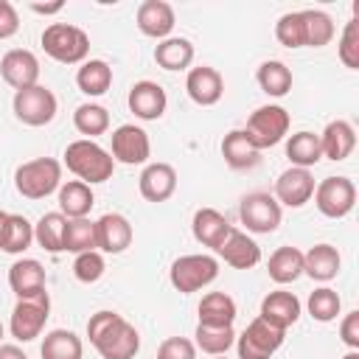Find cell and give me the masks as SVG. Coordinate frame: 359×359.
Instances as JSON below:
<instances>
[{
  "instance_id": "31",
  "label": "cell",
  "mask_w": 359,
  "mask_h": 359,
  "mask_svg": "<svg viewBox=\"0 0 359 359\" xmlns=\"http://www.w3.org/2000/svg\"><path fill=\"white\" fill-rule=\"evenodd\" d=\"M76 84H79V90L84 95L98 98L112 87V67L104 59H87L76 70Z\"/></svg>"
},
{
  "instance_id": "29",
  "label": "cell",
  "mask_w": 359,
  "mask_h": 359,
  "mask_svg": "<svg viewBox=\"0 0 359 359\" xmlns=\"http://www.w3.org/2000/svg\"><path fill=\"white\" fill-rule=\"evenodd\" d=\"M154 62L163 70H188L194 62V42L185 36H165L154 48Z\"/></svg>"
},
{
  "instance_id": "9",
  "label": "cell",
  "mask_w": 359,
  "mask_h": 359,
  "mask_svg": "<svg viewBox=\"0 0 359 359\" xmlns=\"http://www.w3.org/2000/svg\"><path fill=\"white\" fill-rule=\"evenodd\" d=\"M50 317V297L48 292H39L34 297H20L14 311H11V323L8 331L17 342H31L42 334L45 323Z\"/></svg>"
},
{
  "instance_id": "22",
  "label": "cell",
  "mask_w": 359,
  "mask_h": 359,
  "mask_svg": "<svg viewBox=\"0 0 359 359\" xmlns=\"http://www.w3.org/2000/svg\"><path fill=\"white\" fill-rule=\"evenodd\" d=\"M48 278H45V266L36 261V258H17L11 266H8V286L11 292L20 297H34L39 292H48L45 289Z\"/></svg>"
},
{
  "instance_id": "7",
  "label": "cell",
  "mask_w": 359,
  "mask_h": 359,
  "mask_svg": "<svg viewBox=\"0 0 359 359\" xmlns=\"http://www.w3.org/2000/svg\"><path fill=\"white\" fill-rule=\"evenodd\" d=\"M238 216H241V224L247 227V233H255V236H269L280 227V219H283V208L278 205V199L266 191H252L247 196H241L238 202Z\"/></svg>"
},
{
  "instance_id": "10",
  "label": "cell",
  "mask_w": 359,
  "mask_h": 359,
  "mask_svg": "<svg viewBox=\"0 0 359 359\" xmlns=\"http://www.w3.org/2000/svg\"><path fill=\"white\" fill-rule=\"evenodd\" d=\"M286 331L269 325L266 320L255 317L238 337H236V351L238 359H272L275 351L283 345Z\"/></svg>"
},
{
  "instance_id": "11",
  "label": "cell",
  "mask_w": 359,
  "mask_h": 359,
  "mask_svg": "<svg viewBox=\"0 0 359 359\" xmlns=\"http://www.w3.org/2000/svg\"><path fill=\"white\" fill-rule=\"evenodd\" d=\"M314 205L328 219H345L356 205V185L348 177H325L314 185Z\"/></svg>"
},
{
  "instance_id": "28",
  "label": "cell",
  "mask_w": 359,
  "mask_h": 359,
  "mask_svg": "<svg viewBox=\"0 0 359 359\" xmlns=\"http://www.w3.org/2000/svg\"><path fill=\"white\" fill-rule=\"evenodd\" d=\"M286 157L292 165L297 168H314L320 160H323V149H320V135L309 132V129H300L294 135L286 137Z\"/></svg>"
},
{
  "instance_id": "16",
  "label": "cell",
  "mask_w": 359,
  "mask_h": 359,
  "mask_svg": "<svg viewBox=\"0 0 359 359\" xmlns=\"http://www.w3.org/2000/svg\"><path fill=\"white\" fill-rule=\"evenodd\" d=\"M185 93L194 104L199 107H213L222 101L224 95V79L216 67L210 65H199V67H191L188 76H185Z\"/></svg>"
},
{
  "instance_id": "45",
  "label": "cell",
  "mask_w": 359,
  "mask_h": 359,
  "mask_svg": "<svg viewBox=\"0 0 359 359\" xmlns=\"http://www.w3.org/2000/svg\"><path fill=\"white\" fill-rule=\"evenodd\" d=\"M157 359H196V345L188 337H168L160 342Z\"/></svg>"
},
{
  "instance_id": "18",
  "label": "cell",
  "mask_w": 359,
  "mask_h": 359,
  "mask_svg": "<svg viewBox=\"0 0 359 359\" xmlns=\"http://www.w3.org/2000/svg\"><path fill=\"white\" fill-rule=\"evenodd\" d=\"M140 196L146 202H165L177 191V171L171 163H146L137 180Z\"/></svg>"
},
{
  "instance_id": "15",
  "label": "cell",
  "mask_w": 359,
  "mask_h": 359,
  "mask_svg": "<svg viewBox=\"0 0 359 359\" xmlns=\"http://www.w3.org/2000/svg\"><path fill=\"white\" fill-rule=\"evenodd\" d=\"M135 230L123 213H104L95 222V250L107 255H121L126 247H132Z\"/></svg>"
},
{
  "instance_id": "37",
  "label": "cell",
  "mask_w": 359,
  "mask_h": 359,
  "mask_svg": "<svg viewBox=\"0 0 359 359\" xmlns=\"http://www.w3.org/2000/svg\"><path fill=\"white\" fill-rule=\"evenodd\" d=\"M255 81H258V87H261L266 95L283 98V95L292 90V70H289L283 62H278V59H266V62L258 65Z\"/></svg>"
},
{
  "instance_id": "51",
  "label": "cell",
  "mask_w": 359,
  "mask_h": 359,
  "mask_svg": "<svg viewBox=\"0 0 359 359\" xmlns=\"http://www.w3.org/2000/svg\"><path fill=\"white\" fill-rule=\"evenodd\" d=\"M342 359H359V351H348Z\"/></svg>"
},
{
  "instance_id": "1",
  "label": "cell",
  "mask_w": 359,
  "mask_h": 359,
  "mask_svg": "<svg viewBox=\"0 0 359 359\" xmlns=\"http://www.w3.org/2000/svg\"><path fill=\"white\" fill-rule=\"evenodd\" d=\"M87 337L101 359H135L140 351L137 328L109 309H101L87 320Z\"/></svg>"
},
{
  "instance_id": "3",
  "label": "cell",
  "mask_w": 359,
  "mask_h": 359,
  "mask_svg": "<svg viewBox=\"0 0 359 359\" xmlns=\"http://www.w3.org/2000/svg\"><path fill=\"white\" fill-rule=\"evenodd\" d=\"M42 50L59 65H81L90 53V36L70 22H50L42 31Z\"/></svg>"
},
{
  "instance_id": "24",
  "label": "cell",
  "mask_w": 359,
  "mask_h": 359,
  "mask_svg": "<svg viewBox=\"0 0 359 359\" xmlns=\"http://www.w3.org/2000/svg\"><path fill=\"white\" fill-rule=\"evenodd\" d=\"M320 149H323V157H328L334 163L351 157L353 149H356V129L345 118L328 121L323 135H320Z\"/></svg>"
},
{
  "instance_id": "20",
  "label": "cell",
  "mask_w": 359,
  "mask_h": 359,
  "mask_svg": "<svg viewBox=\"0 0 359 359\" xmlns=\"http://www.w3.org/2000/svg\"><path fill=\"white\" fill-rule=\"evenodd\" d=\"M137 28L143 36H151V39H165L171 31H174V8L165 3V0H143L137 6Z\"/></svg>"
},
{
  "instance_id": "21",
  "label": "cell",
  "mask_w": 359,
  "mask_h": 359,
  "mask_svg": "<svg viewBox=\"0 0 359 359\" xmlns=\"http://www.w3.org/2000/svg\"><path fill=\"white\" fill-rule=\"evenodd\" d=\"M233 224L227 222L224 213H219L216 208H199L191 219V233L194 238L202 244V247H210V250H219L222 241L230 236Z\"/></svg>"
},
{
  "instance_id": "35",
  "label": "cell",
  "mask_w": 359,
  "mask_h": 359,
  "mask_svg": "<svg viewBox=\"0 0 359 359\" xmlns=\"http://www.w3.org/2000/svg\"><path fill=\"white\" fill-rule=\"evenodd\" d=\"M65 224L67 219L59 213V210H50V213H42L39 222L34 224V241L45 250V252H65Z\"/></svg>"
},
{
  "instance_id": "46",
  "label": "cell",
  "mask_w": 359,
  "mask_h": 359,
  "mask_svg": "<svg viewBox=\"0 0 359 359\" xmlns=\"http://www.w3.org/2000/svg\"><path fill=\"white\" fill-rule=\"evenodd\" d=\"M339 339L348 345V351H359V311H348L339 323Z\"/></svg>"
},
{
  "instance_id": "34",
  "label": "cell",
  "mask_w": 359,
  "mask_h": 359,
  "mask_svg": "<svg viewBox=\"0 0 359 359\" xmlns=\"http://www.w3.org/2000/svg\"><path fill=\"white\" fill-rule=\"evenodd\" d=\"M194 345H196V351H202L208 356H222L236 345V331H233V325H199L196 323Z\"/></svg>"
},
{
  "instance_id": "49",
  "label": "cell",
  "mask_w": 359,
  "mask_h": 359,
  "mask_svg": "<svg viewBox=\"0 0 359 359\" xmlns=\"http://www.w3.org/2000/svg\"><path fill=\"white\" fill-rule=\"evenodd\" d=\"M65 8V3H48V6H42V3H31V11H36V14H59Z\"/></svg>"
},
{
  "instance_id": "23",
  "label": "cell",
  "mask_w": 359,
  "mask_h": 359,
  "mask_svg": "<svg viewBox=\"0 0 359 359\" xmlns=\"http://www.w3.org/2000/svg\"><path fill=\"white\" fill-rule=\"evenodd\" d=\"M300 311H303V306H300V300L294 297V292H286V289H278V292H269L264 300H261V320H266L269 325H275V328H289V325H294L297 320H300Z\"/></svg>"
},
{
  "instance_id": "6",
  "label": "cell",
  "mask_w": 359,
  "mask_h": 359,
  "mask_svg": "<svg viewBox=\"0 0 359 359\" xmlns=\"http://www.w3.org/2000/svg\"><path fill=\"white\" fill-rule=\"evenodd\" d=\"M289 123H292V118L280 104H264L247 118L244 135L250 137V143L258 151H264V149L278 146L289 135Z\"/></svg>"
},
{
  "instance_id": "47",
  "label": "cell",
  "mask_w": 359,
  "mask_h": 359,
  "mask_svg": "<svg viewBox=\"0 0 359 359\" xmlns=\"http://www.w3.org/2000/svg\"><path fill=\"white\" fill-rule=\"evenodd\" d=\"M20 31V14L8 0H0V39H11Z\"/></svg>"
},
{
  "instance_id": "36",
  "label": "cell",
  "mask_w": 359,
  "mask_h": 359,
  "mask_svg": "<svg viewBox=\"0 0 359 359\" xmlns=\"http://www.w3.org/2000/svg\"><path fill=\"white\" fill-rule=\"evenodd\" d=\"M31 244H34V224L22 213H8L3 238H0V250L8 255H22Z\"/></svg>"
},
{
  "instance_id": "8",
  "label": "cell",
  "mask_w": 359,
  "mask_h": 359,
  "mask_svg": "<svg viewBox=\"0 0 359 359\" xmlns=\"http://www.w3.org/2000/svg\"><path fill=\"white\" fill-rule=\"evenodd\" d=\"M11 109H14V118L25 126H45L56 118L59 104H56L53 90H48L45 84H34V87L14 93Z\"/></svg>"
},
{
  "instance_id": "44",
  "label": "cell",
  "mask_w": 359,
  "mask_h": 359,
  "mask_svg": "<svg viewBox=\"0 0 359 359\" xmlns=\"http://www.w3.org/2000/svg\"><path fill=\"white\" fill-rule=\"evenodd\" d=\"M104 272H107V261H104V255L98 250L79 252L76 261H73V275L81 283H95V280L104 278Z\"/></svg>"
},
{
  "instance_id": "17",
  "label": "cell",
  "mask_w": 359,
  "mask_h": 359,
  "mask_svg": "<svg viewBox=\"0 0 359 359\" xmlns=\"http://www.w3.org/2000/svg\"><path fill=\"white\" fill-rule=\"evenodd\" d=\"M126 104H129V112L135 118H140V121H157V118H163V112L168 107V95H165V90L157 81L143 79V81H135L132 84V90L126 95Z\"/></svg>"
},
{
  "instance_id": "26",
  "label": "cell",
  "mask_w": 359,
  "mask_h": 359,
  "mask_svg": "<svg viewBox=\"0 0 359 359\" xmlns=\"http://www.w3.org/2000/svg\"><path fill=\"white\" fill-rule=\"evenodd\" d=\"M95 205V194L81 180H67L59 185V213L65 219H84Z\"/></svg>"
},
{
  "instance_id": "32",
  "label": "cell",
  "mask_w": 359,
  "mask_h": 359,
  "mask_svg": "<svg viewBox=\"0 0 359 359\" xmlns=\"http://www.w3.org/2000/svg\"><path fill=\"white\" fill-rule=\"evenodd\" d=\"M266 272L280 286L294 283L303 275V252L297 247H278L266 261Z\"/></svg>"
},
{
  "instance_id": "19",
  "label": "cell",
  "mask_w": 359,
  "mask_h": 359,
  "mask_svg": "<svg viewBox=\"0 0 359 359\" xmlns=\"http://www.w3.org/2000/svg\"><path fill=\"white\" fill-rule=\"evenodd\" d=\"M216 252L233 269H252L255 264H261V247H258V241L250 233L236 230V227L230 230V236L222 241V247Z\"/></svg>"
},
{
  "instance_id": "13",
  "label": "cell",
  "mask_w": 359,
  "mask_h": 359,
  "mask_svg": "<svg viewBox=\"0 0 359 359\" xmlns=\"http://www.w3.org/2000/svg\"><path fill=\"white\" fill-rule=\"evenodd\" d=\"M0 76L14 93L34 87L39 84V59L25 48H11L0 59Z\"/></svg>"
},
{
  "instance_id": "14",
  "label": "cell",
  "mask_w": 359,
  "mask_h": 359,
  "mask_svg": "<svg viewBox=\"0 0 359 359\" xmlns=\"http://www.w3.org/2000/svg\"><path fill=\"white\" fill-rule=\"evenodd\" d=\"M314 174L309 168H297V165H289L278 180H275V199L278 205L283 208H303L311 196H314Z\"/></svg>"
},
{
  "instance_id": "5",
  "label": "cell",
  "mask_w": 359,
  "mask_h": 359,
  "mask_svg": "<svg viewBox=\"0 0 359 359\" xmlns=\"http://www.w3.org/2000/svg\"><path fill=\"white\" fill-rule=\"evenodd\" d=\"M219 278V261L213 255L205 252H191V255H180L171 269H168V280L177 292L191 294L199 292L205 286H210Z\"/></svg>"
},
{
  "instance_id": "52",
  "label": "cell",
  "mask_w": 359,
  "mask_h": 359,
  "mask_svg": "<svg viewBox=\"0 0 359 359\" xmlns=\"http://www.w3.org/2000/svg\"><path fill=\"white\" fill-rule=\"evenodd\" d=\"M3 331H6V328H3V323H0V345H3Z\"/></svg>"
},
{
  "instance_id": "33",
  "label": "cell",
  "mask_w": 359,
  "mask_h": 359,
  "mask_svg": "<svg viewBox=\"0 0 359 359\" xmlns=\"http://www.w3.org/2000/svg\"><path fill=\"white\" fill-rule=\"evenodd\" d=\"M199 325H233L236 320V300L227 292H208L199 300Z\"/></svg>"
},
{
  "instance_id": "2",
  "label": "cell",
  "mask_w": 359,
  "mask_h": 359,
  "mask_svg": "<svg viewBox=\"0 0 359 359\" xmlns=\"http://www.w3.org/2000/svg\"><path fill=\"white\" fill-rule=\"evenodd\" d=\"M65 165L73 177H79L81 182L87 185H95V182H107L115 171V160L112 154L98 146L95 140H87V137H79L73 143H67L65 149Z\"/></svg>"
},
{
  "instance_id": "40",
  "label": "cell",
  "mask_w": 359,
  "mask_h": 359,
  "mask_svg": "<svg viewBox=\"0 0 359 359\" xmlns=\"http://www.w3.org/2000/svg\"><path fill=\"white\" fill-rule=\"evenodd\" d=\"M303 14V25H306V48H323L334 39V20L320 11V8H306Z\"/></svg>"
},
{
  "instance_id": "42",
  "label": "cell",
  "mask_w": 359,
  "mask_h": 359,
  "mask_svg": "<svg viewBox=\"0 0 359 359\" xmlns=\"http://www.w3.org/2000/svg\"><path fill=\"white\" fill-rule=\"evenodd\" d=\"M275 39L283 48H306V25L300 11H286L275 22Z\"/></svg>"
},
{
  "instance_id": "30",
  "label": "cell",
  "mask_w": 359,
  "mask_h": 359,
  "mask_svg": "<svg viewBox=\"0 0 359 359\" xmlns=\"http://www.w3.org/2000/svg\"><path fill=\"white\" fill-rule=\"evenodd\" d=\"M39 356L42 359H81L84 342H81V337H76L67 328H53L45 334V339L39 345Z\"/></svg>"
},
{
  "instance_id": "4",
  "label": "cell",
  "mask_w": 359,
  "mask_h": 359,
  "mask_svg": "<svg viewBox=\"0 0 359 359\" xmlns=\"http://www.w3.org/2000/svg\"><path fill=\"white\" fill-rule=\"evenodd\" d=\"M62 185V163L56 157H34L14 171V188L25 199H45Z\"/></svg>"
},
{
  "instance_id": "43",
  "label": "cell",
  "mask_w": 359,
  "mask_h": 359,
  "mask_svg": "<svg viewBox=\"0 0 359 359\" xmlns=\"http://www.w3.org/2000/svg\"><path fill=\"white\" fill-rule=\"evenodd\" d=\"M337 53H339V62L348 70H359V20L356 17L345 22L339 45H337Z\"/></svg>"
},
{
  "instance_id": "38",
  "label": "cell",
  "mask_w": 359,
  "mask_h": 359,
  "mask_svg": "<svg viewBox=\"0 0 359 359\" xmlns=\"http://www.w3.org/2000/svg\"><path fill=\"white\" fill-rule=\"evenodd\" d=\"M73 126L79 129V135L93 140V137H98V135H104L109 129V112H107V107L93 104V101L79 104L76 112H73Z\"/></svg>"
},
{
  "instance_id": "41",
  "label": "cell",
  "mask_w": 359,
  "mask_h": 359,
  "mask_svg": "<svg viewBox=\"0 0 359 359\" xmlns=\"http://www.w3.org/2000/svg\"><path fill=\"white\" fill-rule=\"evenodd\" d=\"M306 309L317 323H334L339 317V311H342V300L331 286H320V289H314L309 294Z\"/></svg>"
},
{
  "instance_id": "39",
  "label": "cell",
  "mask_w": 359,
  "mask_h": 359,
  "mask_svg": "<svg viewBox=\"0 0 359 359\" xmlns=\"http://www.w3.org/2000/svg\"><path fill=\"white\" fill-rule=\"evenodd\" d=\"M65 252H90L95 250V222H90L87 216L84 219H67L65 224Z\"/></svg>"
},
{
  "instance_id": "12",
  "label": "cell",
  "mask_w": 359,
  "mask_h": 359,
  "mask_svg": "<svg viewBox=\"0 0 359 359\" xmlns=\"http://www.w3.org/2000/svg\"><path fill=\"white\" fill-rule=\"evenodd\" d=\"M112 160L123 163V165H143L151 157V140L146 135V129L135 126V123H121L112 135Z\"/></svg>"
},
{
  "instance_id": "27",
  "label": "cell",
  "mask_w": 359,
  "mask_h": 359,
  "mask_svg": "<svg viewBox=\"0 0 359 359\" xmlns=\"http://www.w3.org/2000/svg\"><path fill=\"white\" fill-rule=\"evenodd\" d=\"M222 157L230 168L244 171V168H255L261 163V151L250 143V137L244 135V129H230L222 140Z\"/></svg>"
},
{
  "instance_id": "53",
  "label": "cell",
  "mask_w": 359,
  "mask_h": 359,
  "mask_svg": "<svg viewBox=\"0 0 359 359\" xmlns=\"http://www.w3.org/2000/svg\"><path fill=\"white\" fill-rule=\"evenodd\" d=\"M210 359H227V353H222V356H210Z\"/></svg>"
},
{
  "instance_id": "25",
  "label": "cell",
  "mask_w": 359,
  "mask_h": 359,
  "mask_svg": "<svg viewBox=\"0 0 359 359\" xmlns=\"http://www.w3.org/2000/svg\"><path fill=\"white\" fill-rule=\"evenodd\" d=\"M339 266H342V258L334 244H314L303 252V275H309L311 280L328 283L337 278Z\"/></svg>"
},
{
  "instance_id": "50",
  "label": "cell",
  "mask_w": 359,
  "mask_h": 359,
  "mask_svg": "<svg viewBox=\"0 0 359 359\" xmlns=\"http://www.w3.org/2000/svg\"><path fill=\"white\" fill-rule=\"evenodd\" d=\"M6 219H8V213H6V210H0V238H3V227H6Z\"/></svg>"
},
{
  "instance_id": "48",
  "label": "cell",
  "mask_w": 359,
  "mask_h": 359,
  "mask_svg": "<svg viewBox=\"0 0 359 359\" xmlns=\"http://www.w3.org/2000/svg\"><path fill=\"white\" fill-rule=\"evenodd\" d=\"M0 359H28V353H25L20 345L3 342V345H0Z\"/></svg>"
}]
</instances>
